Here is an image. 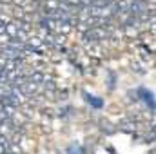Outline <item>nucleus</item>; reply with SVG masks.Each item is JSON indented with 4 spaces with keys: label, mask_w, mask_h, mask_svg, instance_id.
<instances>
[{
    "label": "nucleus",
    "mask_w": 156,
    "mask_h": 154,
    "mask_svg": "<svg viewBox=\"0 0 156 154\" xmlns=\"http://www.w3.org/2000/svg\"><path fill=\"white\" fill-rule=\"evenodd\" d=\"M140 94L144 96V100H145V103L151 107V111H154V100H153V93L151 91H147V89H140Z\"/></svg>",
    "instance_id": "nucleus-1"
},
{
    "label": "nucleus",
    "mask_w": 156,
    "mask_h": 154,
    "mask_svg": "<svg viewBox=\"0 0 156 154\" xmlns=\"http://www.w3.org/2000/svg\"><path fill=\"white\" fill-rule=\"evenodd\" d=\"M83 96H85L87 103H91L94 109H100V107L104 105V100H100V98H96V96H93V94H87V93H83Z\"/></svg>",
    "instance_id": "nucleus-2"
},
{
    "label": "nucleus",
    "mask_w": 156,
    "mask_h": 154,
    "mask_svg": "<svg viewBox=\"0 0 156 154\" xmlns=\"http://www.w3.org/2000/svg\"><path fill=\"white\" fill-rule=\"evenodd\" d=\"M67 154H82L80 145H78V143H71V145H69V149H67Z\"/></svg>",
    "instance_id": "nucleus-3"
}]
</instances>
